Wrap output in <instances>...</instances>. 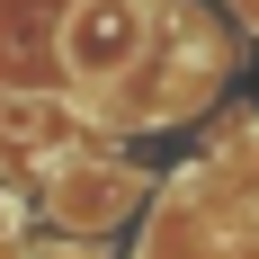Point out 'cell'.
Listing matches in <instances>:
<instances>
[{
    "mask_svg": "<svg viewBox=\"0 0 259 259\" xmlns=\"http://www.w3.org/2000/svg\"><path fill=\"white\" fill-rule=\"evenodd\" d=\"M152 54V0H72L63 9V72L72 90H116Z\"/></svg>",
    "mask_w": 259,
    "mask_h": 259,
    "instance_id": "6da1fadb",
    "label": "cell"
},
{
    "mask_svg": "<svg viewBox=\"0 0 259 259\" xmlns=\"http://www.w3.org/2000/svg\"><path fill=\"white\" fill-rule=\"evenodd\" d=\"M143 179L116 170V161H54V214H63V233H107L116 214H134Z\"/></svg>",
    "mask_w": 259,
    "mask_h": 259,
    "instance_id": "7a4b0ae2",
    "label": "cell"
}]
</instances>
